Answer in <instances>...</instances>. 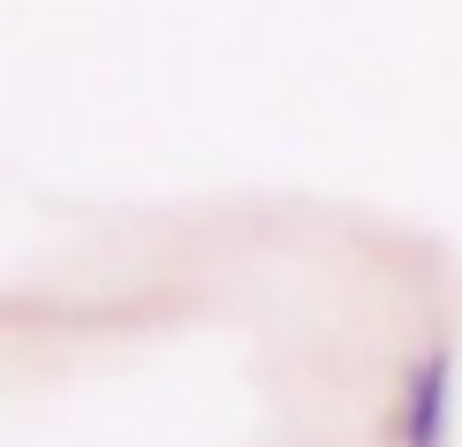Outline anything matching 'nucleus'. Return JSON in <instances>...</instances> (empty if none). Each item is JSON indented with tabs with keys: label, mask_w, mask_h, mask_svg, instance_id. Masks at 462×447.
Here are the masks:
<instances>
[{
	"label": "nucleus",
	"mask_w": 462,
	"mask_h": 447,
	"mask_svg": "<svg viewBox=\"0 0 462 447\" xmlns=\"http://www.w3.org/2000/svg\"><path fill=\"white\" fill-rule=\"evenodd\" d=\"M448 424H455V349L432 341L425 357L410 364V379H402L394 440L402 447H448Z\"/></svg>",
	"instance_id": "nucleus-1"
}]
</instances>
